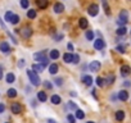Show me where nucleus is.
<instances>
[{
  "label": "nucleus",
  "mask_w": 131,
  "mask_h": 123,
  "mask_svg": "<svg viewBox=\"0 0 131 123\" xmlns=\"http://www.w3.org/2000/svg\"><path fill=\"white\" fill-rule=\"evenodd\" d=\"M27 76H28L30 82L32 83V86H39V85L41 83V80H40L39 75H37L36 72H34L32 69H28V71H27Z\"/></svg>",
  "instance_id": "f257e3e1"
},
{
  "label": "nucleus",
  "mask_w": 131,
  "mask_h": 123,
  "mask_svg": "<svg viewBox=\"0 0 131 123\" xmlns=\"http://www.w3.org/2000/svg\"><path fill=\"white\" fill-rule=\"evenodd\" d=\"M127 22H128V12H127V10H125V9H122V10L119 12L117 24H118L119 27H122V26H125Z\"/></svg>",
  "instance_id": "f03ea898"
},
{
  "label": "nucleus",
  "mask_w": 131,
  "mask_h": 123,
  "mask_svg": "<svg viewBox=\"0 0 131 123\" xmlns=\"http://www.w3.org/2000/svg\"><path fill=\"white\" fill-rule=\"evenodd\" d=\"M88 13H89L90 17L98 16V13H99V5L98 4H90L89 8H88Z\"/></svg>",
  "instance_id": "7ed1b4c3"
},
{
  "label": "nucleus",
  "mask_w": 131,
  "mask_h": 123,
  "mask_svg": "<svg viewBox=\"0 0 131 123\" xmlns=\"http://www.w3.org/2000/svg\"><path fill=\"white\" fill-rule=\"evenodd\" d=\"M34 59H35L36 61H39V63H41L42 60L48 59V54H46V51H39V53H35V54H34Z\"/></svg>",
  "instance_id": "20e7f679"
},
{
  "label": "nucleus",
  "mask_w": 131,
  "mask_h": 123,
  "mask_svg": "<svg viewBox=\"0 0 131 123\" xmlns=\"http://www.w3.org/2000/svg\"><path fill=\"white\" fill-rule=\"evenodd\" d=\"M19 33L22 35L23 39H28V37L32 36V28L28 27V26H26V27H23L22 30H19Z\"/></svg>",
  "instance_id": "39448f33"
},
{
  "label": "nucleus",
  "mask_w": 131,
  "mask_h": 123,
  "mask_svg": "<svg viewBox=\"0 0 131 123\" xmlns=\"http://www.w3.org/2000/svg\"><path fill=\"white\" fill-rule=\"evenodd\" d=\"M94 47H95V50H103V49L105 47V42H104V40H103L102 37L96 39V40L94 41Z\"/></svg>",
  "instance_id": "423d86ee"
},
{
  "label": "nucleus",
  "mask_w": 131,
  "mask_h": 123,
  "mask_svg": "<svg viewBox=\"0 0 131 123\" xmlns=\"http://www.w3.org/2000/svg\"><path fill=\"white\" fill-rule=\"evenodd\" d=\"M100 67H102V64H100V61H98V60H94V61H91V63L89 64L90 72H98L100 69Z\"/></svg>",
  "instance_id": "0eeeda50"
},
{
  "label": "nucleus",
  "mask_w": 131,
  "mask_h": 123,
  "mask_svg": "<svg viewBox=\"0 0 131 123\" xmlns=\"http://www.w3.org/2000/svg\"><path fill=\"white\" fill-rule=\"evenodd\" d=\"M119 72H121V76L127 77V76L131 73V67H130V66H127V64H123V66H121Z\"/></svg>",
  "instance_id": "6e6552de"
},
{
  "label": "nucleus",
  "mask_w": 131,
  "mask_h": 123,
  "mask_svg": "<svg viewBox=\"0 0 131 123\" xmlns=\"http://www.w3.org/2000/svg\"><path fill=\"white\" fill-rule=\"evenodd\" d=\"M0 51H2L3 54H9L10 53V46L7 41H3L0 42Z\"/></svg>",
  "instance_id": "1a4fd4ad"
},
{
  "label": "nucleus",
  "mask_w": 131,
  "mask_h": 123,
  "mask_svg": "<svg viewBox=\"0 0 131 123\" xmlns=\"http://www.w3.org/2000/svg\"><path fill=\"white\" fill-rule=\"evenodd\" d=\"M10 110L13 114H19V113H22V105L19 103H13L10 106Z\"/></svg>",
  "instance_id": "9d476101"
},
{
  "label": "nucleus",
  "mask_w": 131,
  "mask_h": 123,
  "mask_svg": "<svg viewBox=\"0 0 131 123\" xmlns=\"http://www.w3.org/2000/svg\"><path fill=\"white\" fill-rule=\"evenodd\" d=\"M53 10H54V13L60 14V13H63V12H64V5H63L62 3H55V4H54V7H53Z\"/></svg>",
  "instance_id": "9b49d317"
},
{
  "label": "nucleus",
  "mask_w": 131,
  "mask_h": 123,
  "mask_svg": "<svg viewBox=\"0 0 131 123\" xmlns=\"http://www.w3.org/2000/svg\"><path fill=\"white\" fill-rule=\"evenodd\" d=\"M117 97H118V100H121V101H127V100H128V92H127L126 90H121V91L118 92Z\"/></svg>",
  "instance_id": "f8f14e48"
},
{
  "label": "nucleus",
  "mask_w": 131,
  "mask_h": 123,
  "mask_svg": "<svg viewBox=\"0 0 131 123\" xmlns=\"http://www.w3.org/2000/svg\"><path fill=\"white\" fill-rule=\"evenodd\" d=\"M36 5L40 9H46L49 5V0H36Z\"/></svg>",
  "instance_id": "ddd939ff"
},
{
  "label": "nucleus",
  "mask_w": 131,
  "mask_h": 123,
  "mask_svg": "<svg viewBox=\"0 0 131 123\" xmlns=\"http://www.w3.org/2000/svg\"><path fill=\"white\" fill-rule=\"evenodd\" d=\"M59 55H60V53H59V50H57V49H53L51 51H49V58L53 59V60L59 59Z\"/></svg>",
  "instance_id": "4468645a"
},
{
  "label": "nucleus",
  "mask_w": 131,
  "mask_h": 123,
  "mask_svg": "<svg viewBox=\"0 0 131 123\" xmlns=\"http://www.w3.org/2000/svg\"><path fill=\"white\" fill-rule=\"evenodd\" d=\"M37 100L41 101V103H45V101L48 100L46 92H45V91H39V92H37Z\"/></svg>",
  "instance_id": "2eb2a0df"
},
{
  "label": "nucleus",
  "mask_w": 131,
  "mask_h": 123,
  "mask_svg": "<svg viewBox=\"0 0 131 123\" xmlns=\"http://www.w3.org/2000/svg\"><path fill=\"white\" fill-rule=\"evenodd\" d=\"M63 60H64V63H72L73 54H72V53H66V54L63 55Z\"/></svg>",
  "instance_id": "dca6fc26"
},
{
  "label": "nucleus",
  "mask_w": 131,
  "mask_h": 123,
  "mask_svg": "<svg viewBox=\"0 0 131 123\" xmlns=\"http://www.w3.org/2000/svg\"><path fill=\"white\" fill-rule=\"evenodd\" d=\"M79 26H80V28L86 30V28H88V26H89L88 19H86V18H80V19H79Z\"/></svg>",
  "instance_id": "f3484780"
},
{
  "label": "nucleus",
  "mask_w": 131,
  "mask_h": 123,
  "mask_svg": "<svg viewBox=\"0 0 131 123\" xmlns=\"http://www.w3.org/2000/svg\"><path fill=\"white\" fill-rule=\"evenodd\" d=\"M50 101H51V104H54V105H59V104L62 103V97H60L59 95H53V96L50 97Z\"/></svg>",
  "instance_id": "a211bd4d"
},
{
  "label": "nucleus",
  "mask_w": 131,
  "mask_h": 123,
  "mask_svg": "<svg viewBox=\"0 0 131 123\" xmlns=\"http://www.w3.org/2000/svg\"><path fill=\"white\" fill-rule=\"evenodd\" d=\"M58 69H59V67H58V64H55V63H53V64L49 66V73H50V75H57Z\"/></svg>",
  "instance_id": "6ab92c4d"
},
{
  "label": "nucleus",
  "mask_w": 131,
  "mask_h": 123,
  "mask_svg": "<svg viewBox=\"0 0 131 123\" xmlns=\"http://www.w3.org/2000/svg\"><path fill=\"white\" fill-rule=\"evenodd\" d=\"M82 82H84L86 86H91V85H93V77L89 76V75H88V76H84V77H82Z\"/></svg>",
  "instance_id": "aec40b11"
},
{
  "label": "nucleus",
  "mask_w": 131,
  "mask_h": 123,
  "mask_svg": "<svg viewBox=\"0 0 131 123\" xmlns=\"http://www.w3.org/2000/svg\"><path fill=\"white\" fill-rule=\"evenodd\" d=\"M123 119H125V112L123 110H117L116 112V120L122 122Z\"/></svg>",
  "instance_id": "412c9836"
},
{
  "label": "nucleus",
  "mask_w": 131,
  "mask_h": 123,
  "mask_svg": "<svg viewBox=\"0 0 131 123\" xmlns=\"http://www.w3.org/2000/svg\"><path fill=\"white\" fill-rule=\"evenodd\" d=\"M5 81H7V83H13V82L16 81L14 73H8V75L5 76Z\"/></svg>",
  "instance_id": "4be33fe9"
},
{
  "label": "nucleus",
  "mask_w": 131,
  "mask_h": 123,
  "mask_svg": "<svg viewBox=\"0 0 131 123\" xmlns=\"http://www.w3.org/2000/svg\"><path fill=\"white\" fill-rule=\"evenodd\" d=\"M102 4H103V8H104L105 14L109 16V14H111V8H109V5H108V2H107V0H102Z\"/></svg>",
  "instance_id": "5701e85b"
},
{
  "label": "nucleus",
  "mask_w": 131,
  "mask_h": 123,
  "mask_svg": "<svg viewBox=\"0 0 131 123\" xmlns=\"http://www.w3.org/2000/svg\"><path fill=\"white\" fill-rule=\"evenodd\" d=\"M116 33H117L118 36H123V35H126V33H127V28H126L125 26L118 27V28H117V31H116Z\"/></svg>",
  "instance_id": "b1692460"
},
{
  "label": "nucleus",
  "mask_w": 131,
  "mask_h": 123,
  "mask_svg": "<svg viewBox=\"0 0 131 123\" xmlns=\"http://www.w3.org/2000/svg\"><path fill=\"white\" fill-rule=\"evenodd\" d=\"M36 16H37V13H36L35 9H28V12H27V17H28L30 19H35Z\"/></svg>",
  "instance_id": "393cba45"
},
{
  "label": "nucleus",
  "mask_w": 131,
  "mask_h": 123,
  "mask_svg": "<svg viewBox=\"0 0 131 123\" xmlns=\"http://www.w3.org/2000/svg\"><path fill=\"white\" fill-rule=\"evenodd\" d=\"M75 117H76V119H84V118H85V113H84V110H81V109H77V110H76V114H75Z\"/></svg>",
  "instance_id": "a878e982"
},
{
  "label": "nucleus",
  "mask_w": 131,
  "mask_h": 123,
  "mask_svg": "<svg viewBox=\"0 0 131 123\" xmlns=\"http://www.w3.org/2000/svg\"><path fill=\"white\" fill-rule=\"evenodd\" d=\"M32 71L36 72V73H37V72H42V71H44V67H42L40 63H39V64H34V66H32Z\"/></svg>",
  "instance_id": "bb28decb"
},
{
  "label": "nucleus",
  "mask_w": 131,
  "mask_h": 123,
  "mask_svg": "<svg viewBox=\"0 0 131 123\" xmlns=\"http://www.w3.org/2000/svg\"><path fill=\"white\" fill-rule=\"evenodd\" d=\"M7 95H8V97H16L17 96V90L16 89H9L7 91Z\"/></svg>",
  "instance_id": "cd10ccee"
},
{
  "label": "nucleus",
  "mask_w": 131,
  "mask_h": 123,
  "mask_svg": "<svg viewBox=\"0 0 131 123\" xmlns=\"http://www.w3.org/2000/svg\"><path fill=\"white\" fill-rule=\"evenodd\" d=\"M19 21H21L19 16L13 14V17H12V19H10V23H12V24H18V22H19Z\"/></svg>",
  "instance_id": "c85d7f7f"
},
{
  "label": "nucleus",
  "mask_w": 131,
  "mask_h": 123,
  "mask_svg": "<svg viewBox=\"0 0 131 123\" xmlns=\"http://www.w3.org/2000/svg\"><path fill=\"white\" fill-rule=\"evenodd\" d=\"M104 82H105L104 78H102V77H98V78H96V86H98V87H103V86L105 85Z\"/></svg>",
  "instance_id": "c756f323"
},
{
  "label": "nucleus",
  "mask_w": 131,
  "mask_h": 123,
  "mask_svg": "<svg viewBox=\"0 0 131 123\" xmlns=\"http://www.w3.org/2000/svg\"><path fill=\"white\" fill-rule=\"evenodd\" d=\"M21 7L23 9H28V5H30V0H21Z\"/></svg>",
  "instance_id": "7c9ffc66"
},
{
  "label": "nucleus",
  "mask_w": 131,
  "mask_h": 123,
  "mask_svg": "<svg viewBox=\"0 0 131 123\" xmlns=\"http://www.w3.org/2000/svg\"><path fill=\"white\" fill-rule=\"evenodd\" d=\"M116 50H117L118 53H121V54H125V53H126V49H125L123 45H117V46H116Z\"/></svg>",
  "instance_id": "2f4dec72"
},
{
  "label": "nucleus",
  "mask_w": 131,
  "mask_h": 123,
  "mask_svg": "<svg viewBox=\"0 0 131 123\" xmlns=\"http://www.w3.org/2000/svg\"><path fill=\"white\" fill-rule=\"evenodd\" d=\"M114 80H116V77L112 75V76H108L107 77V80H105V82H107V85H112L113 82H114Z\"/></svg>",
  "instance_id": "473e14b6"
},
{
  "label": "nucleus",
  "mask_w": 131,
  "mask_h": 123,
  "mask_svg": "<svg viewBox=\"0 0 131 123\" xmlns=\"http://www.w3.org/2000/svg\"><path fill=\"white\" fill-rule=\"evenodd\" d=\"M12 17H13V13H12V12H7V13H5V16H4V19H5L7 22H10Z\"/></svg>",
  "instance_id": "72a5a7b5"
},
{
  "label": "nucleus",
  "mask_w": 131,
  "mask_h": 123,
  "mask_svg": "<svg viewBox=\"0 0 131 123\" xmlns=\"http://www.w3.org/2000/svg\"><path fill=\"white\" fill-rule=\"evenodd\" d=\"M86 39L89 41H91L94 39V31H86Z\"/></svg>",
  "instance_id": "f704fd0d"
},
{
  "label": "nucleus",
  "mask_w": 131,
  "mask_h": 123,
  "mask_svg": "<svg viewBox=\"0 0 131 123\" xmlns=\"http://www.w3.org/2000/svg\"><path fill=\"white\" fill-rule=\"evenodd\" d=\"M72 63H73V64H79V63H80V55H79V54H73Z\"/></svg>",
  "instance_id": "c9c22d12"
},
{
  "label": "nucleus",
  "mask_w": 131,
  "mask_h": 123,
  "mask_svg": "<svg viewBox=\"0 0 131 123\" xmlns=\"http://www.w3.org/2000/svg\"><path fill=\"white\" fill-rule=\"evenodd\" d=\"M63 37H64L63 33H57V35H54V40H55L57 42H59L60 40H63Z\"/></svg>",
  "instance_id": "e433bc0d"
},
{
  "label": "nucleus",
  "mask_w": 131,
  "mask_h": 123,
  "mask_svg": "<svg viewBox=\"0 0 131 123\" xmlns=\"http://www.w3.org/2000/svg\"><path fill=\"white\" fill-rule=\"evenodd\" d=\"M68 108H70L71 110H77V105H76V103H73V101H68Z\"/></svg>",
  "instance_id": "4c0bfd02"
},
{
  "label": "nucleus",
  "mask_w": 131,
  "mask_h": 123,
  "mask_svg": "<svg viewBox=\"0 0 131 123\" xmlns=\"http://www.w3.org/2000/svg\"><path fill=\"white\" fill-rule=\"evenodd\" d=\"M67 120H68L70 123H76V117L72 115V114H68V115H67Z\"/></svg>",
  "instance_id": "58836bf2"
},
{
  "label": "nucleus",
  "mask_w": 131,
  "mask_h": 123,
  "mask_svg": "<svg viewBox=\"0 0 131 123\" xmlns=\"http://www.w3.org/2000/svg\"><path fill=\"white\" fill-rule=\"evenodd\" d=\"M25 64H26L25 59H19V60H18V68H23V67H25Z\"/></svg>",
  "instance_id": "ea45409f"
},
{
  "label": "nucleus",
  "mask_w": 131,
  "mask_h": 123,
  "mask_svg": "<svg viewBox=\"0 0 131 123\" xmlns=\"http://www.w3.org/2000/svg\"><path fill=\"white\" fill-rule=\"evenodd\" d=\"M44 86H45L46 89H49V90L53 89V83H51L50 81H45V82H44Z\"/></svg>",
  "instance_id": "a19ab883"
},
{
  "label": "nucleus",
  "mask_w": 131,
  "mask_h": 123,
  "mask_svg": "<svg viewBox=\"0 0 131 123\" xmlns=\"http://www.w3.org/2000/svg\"><path fill=\"white\" fill-rule=\"evenodd\" d=\"M54 82H55L57 86H62V85H63V78H55Z\"/></svg>",
  "instance_id": "79ce46f5"
},
{
  "label": "nucleus",
  "mask_w": 131,
  "mask_h": 123,
  "mask_svg": "<svg viewBox=\"0 0 131 123\" xmlns=\"http://www.w3.org/2000/svg\"><path fill=\"white\" fill-rule=\"evenodd\" d=\"M5 112V104L4 103H0V114H3Z\"/></svg>",
  "instance_id": "37998d69"
},
{
  "label": "nucleus",
  "mask_w": 131,
  "mask_h": 123,
  "mask_svg": "<svg viewBox=\"0 0 131 123\" xmlns=\"http://www.w3.org/2000/svg\"><path fill=\"white\" fill-rule=\"evenodd\" d=\"M67 49H68V51H73V50H75V47H73V45H72L71 42L67 44Z\"/></svg>",
  "instance_id": "c03bdc74"
},
{
  "label": "nucleus",
  "mask_w": 131,
  "mask_h": 123,
  "mask_svg": "<svg viewBox=\"0 0 131 123\" xmlns=\"http://www.w3.org/2000/svg\"><path fill=\"white\" fill-rule=\"evenodd\" d=\"M3 72H4V68L3 66H0V80H3Z\"/></svg>",
  "instance_id": "a18cd8bd"
},
{
  "label": "nucleus",
  "mask_w": 131,
  "mask_h": 123,
  "mask_svg": "<svg viewBox=\"0 0 131 123\" xmlns=\"http://www.w3.org/2000/svg\"><path fill=\"white\" fill-rule=\"evenodd\" d=\"M0 26H2V27H3V28H4L5 31H7V27H5V24H4V22L2 21V18H0Z\"/></svg>",
  "instance_id": "49530a36"
},
{
  "label": "nucleus",
  "mask_w": 131,
  "mask_h": 123,
  "mask_svg": "<svg viewBox=\"0 0 131 123\" xmlns=\"http://www.w3.org/2000/svg\"><path fill=\"white\" fill-rule=\"evenodd\" d=\"M123 86H125V87H128V86H130V81H125V82H123Z\"/></svg>",
  "instance_id": "de8ad7c7"
},
{
  "label": "nucleus",
  "mask_w": 131,
  "mask_h": 123,
  "mask_svg": "<svg viewBox=\"0 0 131 123\" xmlns=\"http://www.w3.org/2000/svg\"><path fill=\"white\" fill-rule=\"evenodd\" d=\"M48 123H57V122H55L54 119H51V118H49V119H48Z\"/></svg>",
  "instance_id": "09e8293b"
},
{
  "label": "nucleus",
  "mask_w": 131,
  "mask_h": 123,
  "mask_svg": "<svg viewBox=\"0 0 131 123\" xmlns=\"http://www.w3.org/2000/svg\"><path fill=\"white\" fill-rule=\"evenodd\" d=\"M31 105H32V106H36V101H35V100H31Z\"/></svg>",
  "instance_id": "8fccbe9b"
},
{
  "label": "nucleus",
  "mask_w": 131,
  "mask_h": 123,
  "mask_svg": "<svg viewBox=\"0 0 131 123\" xmlns=\"http://www.w3.org/2000/svg\"><path fill=\"white\" fill-rule=\"evenodd\" d=\"M71 95H72V96H73V97H75V96H76V95H77V94H76V92H75V91H72V92H71Z\"/></svg>",
  "instance_id": "3c124183"
},
{
  "label": "nucleus",
  "mask_w": 131,
  "mask_h": 123,
  "mask_svg": "<svg viewBox=\"0 0 131 123\" xmlns=\"http://www.w3.org/2000/svg\"><path fill=\"white\" fill-rule=\"evenodd\" d=\"M86 123H95V122H93V120H89V122H86Z\"/></svg>",
  "instance_id": "603ef678"
},
{
  "label": "nucleus",
  "mask_w": 131,
  "mask_h": 123,
  "mask_svg": "<svg viewBox=\"0 0 131 123\" xmlns=\"http://www.w3.org/2000/svg\"><path fill=\"white\" fill-rule=\"evenodd\" d=\"M5 123H10V122H5Z\"/></svg>",
  "instance_id": "864d4df0"
}]
</instances>
